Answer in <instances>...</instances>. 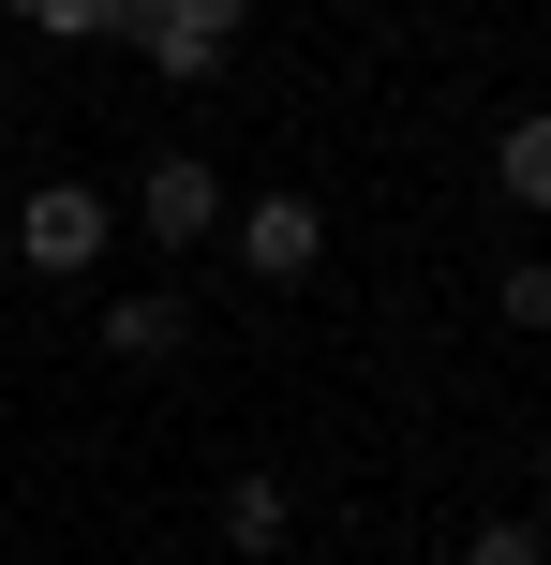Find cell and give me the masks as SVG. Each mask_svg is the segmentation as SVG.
<instances>
[{
	"mask_svg": "<svg viewBox=\"0 0 551 565\" xmlns=\"http://www.w3.org/2000/svg\"><path fill=\"white\" fill-rule=\"evenodd\" d=\"M119 30L149 45V75H179V89H194V75H224V45L254 30V0H135Z\"/></svg>",
	"mask_w": 551,
	"mask_h": 565,
	"instance_id": "6da1fadb",
	"label": "cell"
},
{
	"mask_svg": "<svg viewBox=\"0 0 551 565\" xmlns=\"http://www.w3.org/2000/svg\"><path fill=\"white\" fill-rule=\"evenodd\" d=\"M105 238H119V209L89 194V179H45V194H15V254L45 268V282H75L89 254H105Z\"/></svg>",
	"mask_w": 551,
	"mask_h": 565,
	"instance_id": "7a4b0ae2",
	"label": "cell"
},
{
	"mask_svg": "<svg viewBox=\"0 0 551 565\" xmlns=\"http://www.w3.org/2000/svg\"><path fill=\"white\" fill-rule=\"evenodd\" d=\"M224 209H239V194H224V179L194 164V149H165V164L135 179V224H149V254H194V238L224 224Z\"/></svg>",
	"mask_w": 551,
	"mask_h": 565,
	"instance_id": "3957f363",
	"label": "cell"
},
{
	"mask_svg": "<svg viewBox=\"0 0 551 565\" xmlns=\"http://www.w3.org/2000/svg\"><path fill=\"white\" fill-rule=\"evenodd\" d=\"M224 224H239V268H254V282H298V268L328 254V209L314 194H239Z\"/></svg>",
	"mask_w": 551,
	"mask_h": 565,
	"instance_id": "277c9868",
	"label": "cell"
},
{
	"mask_svg": "<svg viewBox=\"0 0 551 565\" xmlns=\"http://www.w3.org/2000/svg\"><path fill=\"white\" fill-rule=\"evenodd\" d=\"M284 536H298V491H284V477H239V491H224V551H239V565H268Z\"/></svg>",
	"mask_w": 551,
	"mask_h": 565,
	"instance_id": "5b68a950",
	"label": "cell"
},
{
	"mask_svg": "<svg viewBox=\"0 0 551 565\" xmlns=\"http://www.w3.org/2000/svg\"><path fill=\"white\" fill-rule=\"evenodd\" d=\"M105 342H119V358H179V342H194V312H179V298H119Z\"/></svg>",
	"mask_w": 551,
	"mask_h": 565,
	"instance_id": "8992f818",
	"label": "cell"
},
{
	"mask_svg": "<svg viewBox=\"0 0 551 565\" xmlns=\"http://www.w3.org/2000/svg\"><path fill=\"white\" fill-rule=\"evenodd\" d=\"M492 179H507V194H522V209H551V119H507Z\"/></svg>",
	"mask_w": 551,
	"mask_h": 565,
	"instance_id": "52a82bcc",
	"label": "cell"
},
{
	"mask_svg": "<svg viewBox=\"0 0 551 565\" xmlns=\"http://www.w3.org/2000/svg\"><path fill=\"white\" fill-rule=\"evenodd\" d=\"M15 15H30V30H45V45H105V30H119V15H135V0H15Z\"/></svg>",
	"mask_w": 551,
	"mask_h": 565,
	"instance_id": "ba28073f",
	"label": "cell"
},
{
	"mask_svg": "<svg viewBox=\"0 0 551 565\" xmlns=\"http://www.w3.org/2000/svg\"><path fill=\"white\" fill-rule=\"evenodd\" d=\"M463 565H551V536H537V521H492V536H477Z\"/></svg>",
	"mask_w": 551,
	"mask_h": 565,
	"instance_id": "9c48e42d",
	"label": "cell"
},
{
	"mask_svg": "<svg viewBox=\"0 0 551 565\" xmlns=\"http://www.w3.org/2000/svg\"><path fill=\"white\" fill-rule=\"evenodd\" d=\"M507 328H551V268H507Z\"/></svg>",
	"mask_w": 551,
	"mask_h": 565,
	"instance_id": "30bf717a",
	"label": "cell"
}]
</instances>
